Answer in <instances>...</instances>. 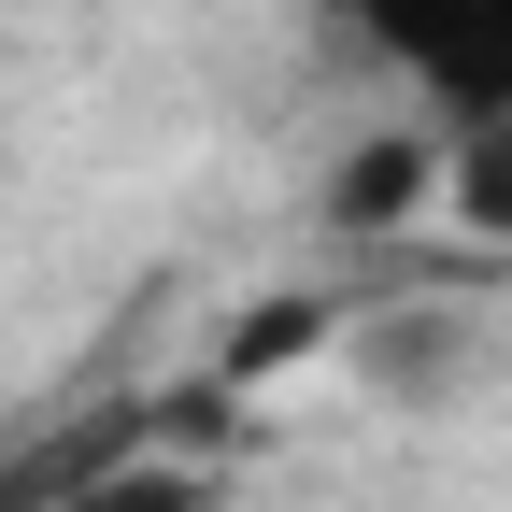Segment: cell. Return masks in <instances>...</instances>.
<instances>
[{
    "instance_id": "cell-5",
    "label": "cell",
    "mask_w": 512,
    "mask_h": 512,
    "mask_svg": "<svg viewBox=\"0 0 512 512\" xmlns=\"http://www.w3.org/2000/svg\"><path fill=\"white\" fill-rule=\"evenodd\" d=\"M72 512H214V470H185V456H114V470H72Z\"/></svg>"
},
{
    "instance_id": "cell-3",
    "label": "cell",
    "mask_w": 512,
    "mask_h": 512,
    "mask_svg": "<svg viewBox=\"0 0 512 512\" xmlns=\"http://www.w3.org/2000/svg\"><path fill=\"white\" fill-rule=\"evenodd\" d=\"M441 214H456L470 242H512V114L456 128V157H441Z\"/></svg>"
},
{
    "instance_id": "cell-2",
    "label": "cell",
    "mask_w": 512,
    "mask_h": 512,
    "mask_svg": "<svg viewBox=\"0 0 512 512\" xmlns=\"http://www.w3.org/2000/svg\"><path fill=\"white\" fill-rule=\"evenodd\" d=\"M441 157H456V128H370V143H342L328 228H342V242H399L413 200H441Z\"/></svg>"
},
{
    "instance_id": "cell-1",
    "label": "cell",
    "mask_w": 512,
    "mask_h": 512,
    "mask_svg": "<svg viewBox=\"0 0 512 512\" xmlns=\"http://www.w3.org/2000/svg\"><path fill=\"white\" fill-rule=\"evenodd\" d=\"M342 15L441 128L512 114V0H342Z\"/></svg>"
},
{
    "instance_id": "cell-4",
    "label": "cell",
    "mask_w": 512,
    "mask_h": 512,
    "mask_svg": "<svg viewBox=\"0 0 512 512\" xmlns=\"http://www.w3.org/2000/svg\"><path fill=\"white\" fill-rule=\"evenodd\" d=\"M328 328H342L328 299H256V313H228V356H214V370H228V384H271V370H299Z\"/></svg>"
}]
</instances>
